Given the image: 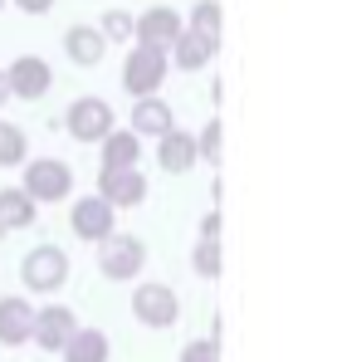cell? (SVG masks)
Returning a JSON list of instances; mask_svg holds the SVG:
<instances>
[{"mask_svg":"<svg viewBox=\"0 0 337 362\" xmlns=\"http://www.w3.org/2000/svg\"><path fill=\"white\" fill-rule=\"evenodd\" d=\"M25 157H30V137H25V127L0 118V167H20Z\"/></svg>","mask_w":337,"mask_h":362,"instance_id":"cell-20","label":"cell"},{"mask_svg":"<svg viewBox=\"0 0 337 362\" xmlns=\"http://www.w3.org/2000/svg\"><path fill=\"white\" fill-rule=\"evenodd\" d=\"M220 54V40L215 35H201V30H191V25H181V35H176V45L167 49V59L181 69V74H201V69H211Z\"/></svg>","mask_w":337,"mask_h":362,"instance_id":"cell-12","label":"cell"},{"mask_svg":"<svg viewBox=\"0 0 337 362\" xmlns=\"http://www.w3.org/2000/svg\"><path fill=\"white\" fill-rule=\"evenodd\" d=\"M35 216H40V206L25 196V186H0V226H5V235L10 230H30Z\"/></svg>","mask_w":337,"mask_h":362,"instance_id":"cell-19","label":"cell"},{"mask_svg":"<svg viewBox=\"0 0 337 362\" xmlns=\"http://www.w3.org/2000/svg\"><path fill=\"white\" fill-rule=\"evenodd\" d=\"M98 30H103L108 45H132V15H127V10H108V15L98 20Z\"/></svg>","mask_w":337,"mask_h":362,"instance_id":"cell-24","label":"cell"},{"mask_svg":"<svg viewBox=\"0 0 337 362\" xmlns=\"http://www.w3.org/2000/svg\"><path fill=\"white\" fill-rule=\"evenodd\" d=\"M64 54L78 64V69H98L103 54H108V40L98 25H69L64 30Z\"/></svg>","mask_w":337,"mask_h":362,"instance_id":"cell-15","label":"cell"},{"mask_svg":"<svg viewBox=\"0 0 337 362\" xmlns=\"http://www.w3.org/2000/svg\"><path fill=\"white\" fill-rule=\"evenodd\" d=\"M30 328H35V303L25 294H5L0 299V343L5 348H25Z\"/></svg>","mask_w":337,"mask_h":362,"instance_id":"cell-14","label":"cell"},{"mask_svg":"<svg viewBox=\"0 0 337 362\" xmlns=\"http://www.w3.org/2000/svg\"><path fill=\"white\" fill-rule=\"evenodd\" d=\"M20 284L30 294H59L69 284V255L59 245H35L25 259H20Z\"/></svg>","mask_w":337,"mask_h":362,"instance_id":"cell-3","label":"cell"},{"mask_svg":"<svg viewBox=\"0 0 337 362\" xmlns=\"http://www.w3.org/2000/svg\"><path fill=\"white\" fill-rule=\"evenodd\" d=\"M73 328H78V313H73L69 303H45V308H35L30 343H40L45 353H59V348L73 338Z\"/></svg>","mask_w":337,"mask_h":362,"instance_id":"cell-11","label":"cell"},{"mask_svg":"<svg viewBox=\"0 0 337 362\" xmlns=\"http://www.w3.org/2000/svg\"><path fill=\"white\" fill-rule=\"evenodd\" d=\"M25 196L35 206H54V201H69L73 196V167L59 162V157H25Z\"/></svg>","mask_w":337,"mask_h":362,"instance_id":"cell-1","label":"cell"},{"mask_svg":"<svg viewBox=\"0 0 337 362\" xmlns=\"http://www.w3.org/2000/svg\"><path fill=\"white\" fill-rule=\"evenodd\" d=\"M171 74V59L162 49H147V45H132V54L122 59V88L132 98H147V93H162Z\"/></svg>","mask_w":337,"mask_h":362,"instance_id":"cell-6","label":"cell"},{"mask_svg":"<svg viewBox=\"0 0 337 362\" xmlns=\"http://www.w3.org/2000/svg\"><path fill=\"white\" fill-rule=\"evenodd\" d=\"M10 103V83H5V69H0V108Z\"/></svg>","mask_w":337,"mask_h":362,"instance_id":"cell-28","label":"cell"},{"mask_svg":"<svg viewBox=\"0 0 337 362\" xmlns=\"http://www.w3.org/2000/svg\"><path fill=\"white\" fill-rule=\"evenodd\" d=\"M98 196L112 211H132L147 201V177L142 167H98Z\"/></svg>","mask_w":337,"mask_h":362,"instance_id":"cell-8","label":"cell"},{"mask_svg":"<svg viewBox=\"0 0 337 362\" xmlns=\"http://www.w3.org/2000/svg\"><path fill=\"white\" fill-rule=\"evenodd\" d=\"M220 226H225L220 206H215V211H206V221H201V240H220Z\"/></svg>","mask_w":337,"mask_h":362,"instance_id":"cell-26","label":"cell"},{"mask_svg":"<svg viewBox=\"0 0 337 362\" xmlns=\"http://www.w3.org/2000/svg\"><path fill=\"white\" fill-rule=\"evenodd\" d=\"M181 25L186 20L171 5H152V10L132 15V45H147V49H162L167 54L171 45H176V35H181Z\"/></svg>","mask_w":337,"mask_h":362,"instance_id":"cell-10","label":"cell"},{"mask_svg":"<svg viewBox=\"0 0 337 362\" xmlns=\"http://www.w3.org/2000/svg\"><path fill=\"white\" fill-rule=\"evenodd\" d=\"M132 318L142 323V328H176V318H181V299H176V289L162 284V279H142L137 289H132Z\"/></svg>","mask_w":337,"mask_h":362,"instance_id":"cell-5","label":"cell"},{"mask_svg":"<svg viewBox=\"0 0 337 362\" xmlns=\"http://www.w3.org/2000/svg\"><path fill=\"white\" fill-rule=\"evenodd\" d=\"M5 83H10V98L40 103L54 88V69L40 59V54H20V59H10V69H5Z\"/></svg>","mask_w":337,"mask_h":362,"instance_id":"cell-9","label":"cell"},{"mask_svg":"<svg viewBox=\"0 0 337 362\" xmlns=\"http://www.w3.org/2000/svg\"><path fill=\"white\" fill-rule=\"evenodd\" d=\"M64 127H69V137H73V142H83V147H98V142L108 137L112 127H117V113H112L108 98H98V93H83V98H73V103H69V113H64Z\"/></svg>","mask_w":337,"mask_h":362,"instance_id":"cell-2","label":"cell"},{"mask_svg":"<svg viewBox=\"0 0 337 362\" xmlns=\"http://www.w3.org/2000/svg\"><path fill=\"white\" fill-rule=\"evenodd\" d=\"M0 240H5V226H0Z\"/></svg>","mask_w":337,"mask_h":362,"instance_id":"cell-29","label":"cell"},{"mask_svg":"<svg viewBox=\"0 0 337 362\" xmlns=\"http://www.w3.org/2000/svg\"><path fill=\"white\" fill-rule=\"evenodd\" d=\"M98 162L103 167H137L142 162V137L132 127H112L108 137L98 142Z\"/></svg>","mask_w":337,"mask_h":362,"instance_id":"cell-18","label":"cell"},{"mask_svg":"<svg viewBox=\"0 0 337 362\" xmlns=\"http://www.w3.org/2000/svg\"><path fill=\"white\" fill-rule=\"evenodd\" d=\"M181 362H220V338H191L181 348Z\"/></svg>","mask_w":337,"mask_h":362,"instance_id":"cell-25","label":"cell"},{"mask_svg":"<svg viewBox=\"0 0 337 362\" xmlns=\"http://www.w3.org/2000/svg\"><path fill=\"white\" fill-rule=\"evenodd\" d=\"M59 358L64 362H108L112 358V343H108V333L103 328H73V338L59 348Z\"/></svg>","mask_w":337,"mask_h":362,"instance_id":"cell-17","label":"cell"},{"mask_svg":"<svg viewBox=\"0 0 337 362\" xmlns=\"http://www.w3.org/2000/svg\"><path fill=\"white\" fill-rule=\"evenodd\" d=\"M196 157L206 162V167H220L225 162V122L211 118L206 127H201V137H196Z\"/></svg>","mask_w":337,"mask_h":362,"instance_id":"cell-21","label":"cell"},{"mask_svg":"<svg viewBox=\"0 0 337 362\" xmlns=\"http://www.w3.org/2000/svg\"><path fill=\"white\" fill-rule=\"evenodd\" d=\"M191 264H196V274H201V279H220V269H225V250H220V240H196V255H191Z\"/></svg>","mask_w":337,"mask_h":362,"instance_id":"cell-23","label":"cell"},{"mask_svg":"<svg viewBox=\"0 0 337 362\" xmlns=\"http://www.w3.org/2000/svg\"><path fill=\"white\" fill-rule=\"evenodd\" d=\"M196 162H201V157H196V132H186V127L171 122L167 132L157 137V167H162L167 177H186Z\"/></svg>","mask_w":337,"mask_h":362,"instance_id":"cell-13","label":"cell"},{"mask_svg":"<svg viewBox=\"0 0 337 362\" xmlns=\"http://www.w3.org/2000/svg\"><path fill=\"white\" fill-rule=\"evenodd\" d=\"M69 230L78 235V240H103L117 230V211H112L108 201L93 191V196H78V201H69Z\"/></svg>","mask_w":337,"mask_h":362,"instance_id":"cell-7","label":"cell"},{"mask_svg":"<svg viewBox=\"0 0 337 362\" xmlns=\"http://www.w3.org/2000/svg\"><path fill=\"white\" fill-rule=\"evenodd\" d=\"M176 113H171V103L162 93H147V98H132V113H127V127L137 132V137H162Z\"/></svg>","mask_w":337,"mask_h":362,"instance_id":"cell-16","label":"cell"},{"mask_svg":"<svg viewBox=\"0 0 337 362\" xmlns=\"http://www.w3.org/2000/svg\"><path fill=\"white\" fill-rule=\"evenodd\" d=\"M186 25H191V30H201V35H215V40H220V30H225L220 0H196V5H191V15H186Z\"/></svg>","mask_w":337,"mask_h":362,"instance_id":"cell-22","label":"cell"},{"mask_svg":"<svg viewBox=\"0 0 337 362\" xmlns=\"http://www.w3.org/2000/svg\"><path fill=\"white\" fill-rule=\"evenodd\" d=\"M0 10H5V0H0Z\"/></svg>","mask_w":337,"mask_h":362,"instance_id":"cell-30","label":"cell"},{"mask_svg":"<svg viewBox=\"0 0 337 362\" xmlns=\"http://www.w3.org/2000/svg\"><path fill=\"white\" fill-rule=\"evenodd\" d=\"M15 10H25V15H49L54 10V0H10Z\"/></svg>","mask_w":337,"mask_h":362,"instance_id":"cell-27","label":"cell"},{"mask_svg":"<svg viewBox=\"0 0 337 362\" xmlns=\"http://www.w3.org/2000/svg\"><path fill=\"white\" fill-rule=\"evenodd\" d=\"M98 269H103V279L112 284H127V279H137L142 269H147V245L137 240V235H103L98 240Z\"/></svg>","mask_w":337,"mask_h":362,"instance_id":"cell-4","label":"cell"}]
</instances>
